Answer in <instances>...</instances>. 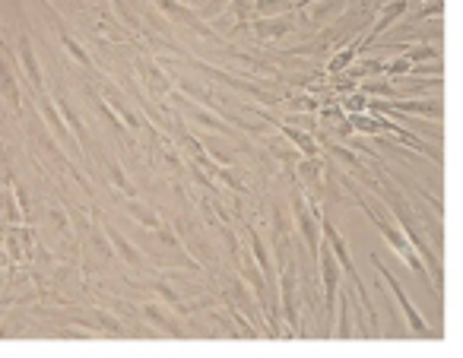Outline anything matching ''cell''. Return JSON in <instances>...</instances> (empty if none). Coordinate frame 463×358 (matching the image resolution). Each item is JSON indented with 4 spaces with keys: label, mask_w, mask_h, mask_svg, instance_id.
<instances>
[{
    "label": "cell",
    "mask_w": 463,
    "mask_h": 358,
    "mask_svg": "<svg viewBox=\"0 0 463 358\" xmlns=\"http://www.w3.org/2000/svg\"><path fill=\"white\" fill-rule=\"evenodd\" d=\"M115 108H118V115H121L124 121H128V127H134V130H137V127H143V121H140V118H137L134 111H130L124 102H115Z\"/></svg>",
    "instance_id": "cell-29"
},
{
    "label": "cell",
    "mask_w": 463,
    "mask_h": 358,
    "mask_svg": "<svg viewBox=\"0 0 463 358\" xmlns=\"http://www.w3.org/2000/svg\"><path fill=\"white\" fill-rule=\"evenodd\" d=\"M153 288H156V295H159V298L165 301L168 307H172V311L184 314V311H194V307H197V305H184V301H181V295L175 292V288L168 286L165 279H162V282H153Z\"/></svg>",
    "instance_id": "cell-18"
},
{
    "label": "cell",
    "mask_w": 463,
    "mask_h": 358,
    "mask_svg": "<svg viewBox=\"0 0 463 358\" xmlns=\"http://www.w3.org/2000/svg\"><path fill=\"white\" fill-rule=\"evenodd\" d=\"M187 118H191L194 124H200V127H206V130H216V134H229V124L222 121L219 115H213V111H206L203 105H197V102H191L187 99Z\"/></svg>",
    "instance_id": "cell-10"
},
{
    "label": "cell",
    "mask_w": 463,
    "mask_h": 358,
    "mask_svg": "<svg viewBox=\"0 0 463 358\" xmlns=\"http://www.w3.org/2000/svg\"><path fill=\"white\" fill-rule=\"evenodd\" d=\"M105 235H109V244H111V250H115L118 257H121L124 263H130V267H143V254L134 248V244L128 241V238L121 235V231L111 225V229H105Z\"/></svg>",
    "instance_id": "cell-9"
},
{
    "label": "cell",
    "mask_w": 463,
    "mask_h": 358,
    "mask_svg": "<svg viewBox=\"0 0 463 358\" xmlns=\"http://www.w3.org/2000/svg\"><path fill=\"white\" fill-rule=\"evenodd\" d=\"M52 219H54V222H58V225H61V229H67V216H64V212L52 210Z\"/></svg>",
    "instance_id": "cell-33"
},
{
    "label": "cell",
    "mask_w": 463,
    "mask_h": 358,
    "mask_svg": "<svg viewBox=\"0 0 463 358\" xmlns=\"http://www.w3.org/2000/svg\"><path fill=\"white\" fill-rule=\"evenodd\" d=\"M58 33H61V45H64L67 52H71V58L77 61V64H83V67H92V58L83 52V45H80V42L73 39V35L67 33V29H58Z\"/></svg>",
    "instance_id": "cell-21"
},
{
    "label": "cell",
    "mask_w": 463,
    "mask_h": 358,
    "mask_svg": "<svg viewBox=\"0 0 463 358\" xmlns=\"http://www.w3.org/2000/svg\"><path fill=\"white\" fill-rule=\"evenodd\" d=\"M410 71H412V61L406 58V54H403V58L393 61V64H387V67H384L387 77H403V73H410Z\"/></svg>",
    "instance_id": "cell-28"
},
{
    "label": "cell",
    "mask_w": 463,
    "mask_h": 358,
    "mask_svg": "<svg viewBox=\"0 0 463 358\" xmlns=\"http://www.w3.org/2000/svg\"><path fill=\"white\" fill-rule=\"evenodd\" d=\"M251 250H254V263H258L260 276H264L267 282H277V273H273V263H270V250H267V244L260 241L258 231H251Z\"/></svg>",
    "instance_id": "cell-14"
},
{
    "label": "cell",
    "mask_w": 463,
    "mask_h": 358,
    "mask_svg": "<svg viewBox=\"0 0 463 358\" xmlns=\"http://www.w3.org/2000/svg\"><path fill=\"white\" fill-rule=\"evenodd\" d=\"M92 324L102 326V330H109V333H121L124 330L121 320L111 317V314H105V311H92Z\"/></svg>",
    "instance_id": "cell-24"
},
{
    "label": "cell",
    "mask_w": 463,
    "mask_h": 358,
    "mask_svg": "<svg viewBox=\"0 0 463 358\" xmlns=\"http://www.w3.org/2000/svg\"><path fill=\"white\" fill-rule=\"evenodd\" d=\"M273 124H277V121H273ZM279 127H283V134L289 137L292 143H296V146H298V153H302V155H317V153H321V149H317V143L311 140L308 134H302V130L289 127V124H279Z\"/></svg>",
    "instance_id": "cell-20"
},
{
    "label": "cell",
    "mask_w": 463,
    "mask_h": 358,
    "mask_svg": "<svg viewBox=\"0 0 463 358\" xmlns=\"http://www.w3.org/2000/svg\"><path fill=\"white\" fill-rule=\"evenodd\" d=\"M0 99L7 105H14L16 111L23 108V92H20V83H16V73L10 67V61L0 54Z\"/></svg>",
    "instance_id": "cell-8"
},
{
    "label": "cell",
    "mask_w": 463,
    "mask_h": 358,
    "mask_svg": "<svg viewBox=\"0 0 463 358\" xmlns=\"http://www.w3.org/2000/svg\"><path fill=\"white\" fill-rule=\"evenodd\" d=\"M156 7L162 10V14L168 16V20H175V23H181V26H191V29H197L200 35H206V29H203V23H200V16L194 14L187 4H181V0H153Z\"/></svg>",
    "instance_id": "cell-7"
},
{
    "label": "cell",
    "mask_w": 463,
    "mask_h": 358,
    "mask_svg": "<svg viewBox=\"0 0 463 358\" xmlns=\"http://www.w3.org/2000/svg\"><path fill=\"white\" fill-rule=\"evenodd\" d=\"M109 174H111V181H115L118 191H124V197H137V191L128 184V174H124V168L118 165V162H109Z\"/></svg>",
    "instance_id": "cell-23"
},
{
    "label": "cell",
    "mask_w": 463,
    "mask_h": 358,
    "mask_svg": "<svg viewBox=\"0 0 463 358\" xmlns=\"http://www.w3.org/2000/svg\"><path fill=\"white\" fill-rule=\"evenodd\" d=\"M336 298H340V324H334V330H340V336L349 339L353 336V295L343 292V286H340Z\"/></svg>",
    "instance_id": "cell-17"
},
{
    "label": "cell",
    "mask_w": 463,
    "mask_h": 358,
    "mask_svg": "<svg viewBox=\"0 0 463 358\" xmlns=\"http://www.w3.org/2000/svg\"><path fill=\"white\" fill-rule=\"evenodd\" d=\"M359 206H362V210H365V216L372 219V225H374V229L381 231V238H384V241L393 248V254H397L400 260H403L406 267L412 269V276H416V279L422 282V286L429 288V292L438 298V288L431 286V276H429V269H425L422 257H419V254H416V248H412V244L406 241V235H403V231H400V225H397V222H384V219H381L378 212H374L372 206L365 203V200H359Z\"/></svg>",
    "instance_id": "cell-1"
},
{
    "label": "cell",
    "mask_w": 463,
    "mask_h": 358,
    "mask_svg": "<svg viewBox=\"0 0 463 358\" xmlns=\"http://www.w3.org/2000/svg\"><path fill=\"white\" fill-rule=\"evenodd\" d=\"M292 212H296V229L298 235H302L305 248L311 250V257L317 254V248H321V210H311L308 200L302 197V193H292Z\"/></svg>",
    "instance_id": "cell-4"
},
{
    "label": "cell",
    "mask_w": 463,
    "mask_h": 358,
    "mask_svg": "<svg viewBox=\"0 0 463 358\" xmlns=\"http://www.w3.org/2000/svg\"><path fill=\"white\" fill-rule=\"evenodd\" d=\"M349 124H353V127L359 130V134H381V130H384V121H374V118H365V115L353 118Z\"/></svg>",
    "instance_id": "cell-25"
},
{
    "label": "cell",
    "mask_w": 463,
    "mask_h": 358,
    "mask_svg": "<svg viewBox=\"0 0 463 358\" xmlns=\"http://www.w3.org/2000/svg\"><path fill=\"white\" fill-rule=\"evenodd\" d=\"M317 267H321V279H324V314H327V330H334V314H336V295H340V282H343V269L336 263L330 244L321 238V248H317Z\"/></svg>",
    "instance_id": "cell-2"
},
{
    "label": "cell",
    "mask_w": 463,
    "mask_h": 358,
    "mask_svg": "<svg viewBox=\"0 0 463 358\" xmlns=\"http://www.w3.org/2000/svg\"><path fill=\"white\" fill-rule=\"evenodd\" d=\"M124 210H128L130 216H134L137 222H140L143 229H149V231H153V229H159V225H162V219L156 216V212L149 210L146 203H140V200H137V197H128V203H124Z\"/></svg>",
    "instance_id": "cell-15"
},
{
    "label": "cell",
    "mask_w": 463,
    "mask_h": 358,
    "mask_svg": "<svg viewBox=\"0 0 463 358\" xmlns=\"http://www.w3.org/2000/svg\"><path fill=\"white\" fill-rule=\"evenodd\" d=\"M140 314L149 320V324L156 326V330H168L172 336H184V333H181V324H178V320H175L168 311H162L159 305H140Z\"/></svg>",
    "instance_id": "cell-12"
},
{
    "label": "cell",
    "mask_w": 463,
    "mask_h": 358,
    "mask_svg": "<svg viewBox=\"0 0 463 358\" xmlns=\"http://www.w3.org/2000/svg\"><path fill=\"white\" fill-rule=\"evenodd\" d=\"M296 260H292L289 254V263L283 267V276H279V307H283V317L286 324H289V330L298 336V330H302V320H298V298H296Z\"/></svg>",
    "instance_id": "cell-5"
},
{
    "label": "cell",
    "mask_w": 463,
    "mask_h": 358,
    "mask_svg": "<svg viewBox=\"0 0 463 358\" xmlns=\"http://www.w3.org/2000/svg\"><path fill=\"white\" fill-rule=\"evenodd\" d=\"M362 92H372V96H391V86L387 83H362Z\"/></svg>",
    "instance_id": "cell-31"
},
{
    "label": "cell",
    "mask_w": 463,
    "mask_h": 358,
    "mask_svg": "<svg viewBox=\"0 0 463 358\" xmlns=\"http://www.w3.org/2000/svg\"><path fill=\"white\" fill-rule=\"evenodd\" d=\"M406 58H410L412 67H416V61H441V54H438L431 45H422V48H412V52H406Z\"/></svg>",
    "instance_id": "cell-27"
},
{
    "label": "cell",
    "mask_w": 463,
    "mask_h": 358,
    "mask_svg": "<svg viewBox=\"0 0 463 358\" xmlns=\"http://www.w3.org/2000/svg\"><path fill=\"white\" fill-rule=\"evenodd\" d=\"M397 111H406V115H425V118H441V102H435V99H429V102H397L393 105Z\"/></svg>",
    "instance_id": "cell-19"
},
{
    "label": "cell",
    "mask_w": 463,
    "mask_h": 358,
    "mask_svg": "<svg viewBox=\"0 0 463 358\" xmlns=\"http://www.w3.org/2000/svg\"><path fill=\"white\" fill-rule=\"evenodd\" d=\"M16 54H20V67H23V73H26V80L33 83V90H45V77H42V64H39V58H35V45H33V39L29 35H20L16 39Z\"/></svg>",
    "instance_id": "cell-6"
},
{
    "label": "cell",
    "mask_w": 463,
    "mask_h": 358,
    "mask_svg": "<svg viewBox=\"0 0 463 358\" xmlns=\"http://www.w3.org/2000/svg\"><path fill=\"white\" fill-rule=\"evenodd\" d=\"M143 71H146V80L153 83V90L156 92H168L172 90V80H168V73L165 71H159L156 64H140Z\"/></svg>",
    "instance_id": "cell-22"
},
{
    "label": "cell",
    "mask_w": 463,
    "mask_h": 358,
    "mask_svg": "<svg viewBox=\"0 0 463 358\" xmlns=\"http://www.w3.org/2000/svg\"><path fill=\"white\" fill-rule=\"evenodd\" d=\"M349 108H353V111H365V108H368V99L353 96V99H349Z\"/></svg>",
    "instance_id": "cell-32"
},
{
    "label": "cell",
    "mask_w": 463,
    "mask_h": 358,
    "mask_svg": "<svg viewBox=\"0 0 463 358\" xmlns=\"http://www.w3.org/2000/svg\"><path fill=\"white\" fill-rule=\"evenodd\" d=\"M359 48H362V42H359V45H353V48H346L343 54H336V58L330 61V73H336V71H343V67H349V61H355V54H359Z\"/></svg>",
    "instance_id": "cell-26"
},
{
    "label": "cell",
    "mask_w": 463,
    "mask_h": 358,
    "mask_svg": "<svg viewBox=\"0 0 463 358\" xmlns=\"http://www.w3.org/2000/svg\"><path fill=\"white\" fill-rule=\"evenodd\" d=\"M372 263H374V267H378L381 279L387 282V288H391L393 298H397V305H400V311H403V317H406V324H410V330L416 333V336H425V339H429V336H431L429 324H425L422 314L416 311V305H412V301H410V295L403 292V286H400V282H397V276H393L391 269H387L384 263L378 260V254H372Z\"/></svg>",
    "instance_id": "cell-3"
},
{
    "label": "cell",
    "mask_w": 463,
    "mask_h": 358,
    "mask_svg": "<svg viewBox=\"0 0 463 358\" xmlns=\"http://www.w3.org/2000/svg\"><path fill=\"white\" fill-rule=\"evenodd\" d=\"M39 111H42V118H45L48 127H52L54 137H61V140H73L71 130H67V124L61 121V111H58V105H54V99L42 96L39 99ZM73 146H77V143H73Z\"/></svg>",
    "instance_id": "cell-11"
},
{
    "label": "cell",
    "mask_w": 463,
    "mask_h": 358,
    "mask_svg": "<svg viewBox=\"0 0 463 358\" xmlns=\"http://www.w3.org/2000/svg\"><path fill=\"white\" fill-rule=\"evenodd\" d=\"M99 108H102V115L109 118V121H111V127H115L118 134H124V130H128V127H124L121 121H118V115H115V111L109 108V102H105V99H99Z\"/></svg>",
    "instance_id": "cell-30"
},
{
    "label": "cell",
    "mask_w": 463,
    "mask_h": 358,
    "mask_svg": "<svg viewBox=\"0 0 463 358\" xmlns=\"http://www.w3.org/2000/svg\"><path fill=\"white\" fill-rule=\"evenodd\" d=\"M403 10H406V0H393L391 7H387L384 14L378 16V23H374V26H372V33H368L365 39H362V45H368V42H372L374 35H381V33H384V29L391 26V23L397 20V16H403Z\"/></svg>",
    "instance_id": "cell-16"
},
{
    "label": "cell",
    "mask_w": 463,
    "mask_h": 358,
    "mask_svg": "<svg viewBox=\"0 0 463 358\" xmlns=\"http://www.w3.org/2000/svg\"><path fill=\"white\" fill-rule=\"evenodd\" d=\"M289 29H292V20H289V16H267V20L254 23V35H258L260 42L279 39V35L289 33Z\"/></svg>",
    "instance_id": "cell-13"
},
{
    "label": "cell",
    "mask_w": 463,
    "mask_h": 358,
    "mask_svg": "<svg viewBox=\"0 0 463 358\" xmlns=\"http://www.w3.org/2000/svg\"><path fill=\"white\" fill-rule=\"evenodd\" d=\"M4 45H7V42H4V35H0V48H4Z\"/></svg>",
    "instance_id": "cell-34"
}]
</instances>
